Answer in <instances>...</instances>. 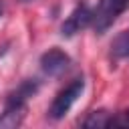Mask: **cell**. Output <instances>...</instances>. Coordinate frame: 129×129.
<instances>
[{
    "label": "cell",
    "mask_w": 129,
    "mask_h": 129,
    "mask_svg": "<svg viewBox=\"0 0 129 129\" xmlns=\"http://www.w3.org/2000/svg\"><path fill=\"white\" fill-rule=\"evenodd\" d=\"M111 54L115 58H127L129 56V30H123L111 44Z\"/></svg>",
    "instance_id": "obj_6"
},
{
    "label": "cell",
    "mask_w": 129,
    "mask_h": 129,
    "mask_svg": "<svg viewBox=\"0 0 129 129\" xmlns=\"http://www.w3.org/2000/svg\"><path fill=\"white\" fill-rule=\"evenodd\" d=\"M127 8H129V0H99L97 6L93 8V18H91L93 30L97 34L107 32Z\"/></svg>",
    "instance_id": "obj_2"
},
{
    "label": "cell",
    "mask_w": 129,
    "mask_h": 129,
    "mask_svg": "<svg viewBox=\"0 0 129 129\" xmlns=\"http://www.w3.org/2000/svg\"><path fill=\"white\" fill-rule=\"evenodd\" d=\"M85 91V79L79 77V79H73L64 89H60L56 93V97L52 99L50 107H48V117L52 121H60L69 111L71 107L77 103V99L81 97V93Z\"/></svg>",
    "instance_id": "obj_3"
},
{
    "label": "cell",
    "mask_w": 129,
    "mask_h": 129,
    "mask_svg": "<svg viewBox=\"0 0 129 129\" xmlns=\"http://www.w3.org/2000/svg\"><path fill=\"white\" fill-rule=\"evenodd\" d=\"M40 89V83L36 79H24L12 93H8L6 103H4V111L0 113V127L2 129H14L20 127L26 115V103L30 97L36 95V91Z\"/></svg>",
    "instance_id": "obj_1"
},
{
    "label": "cell",
    "mask_w": 129,
    "mask_h": 129,
    "mask_svg": "<svg viewBox=\"0 0 129 129\" xmlns=\"http://www.w3.org/2000/svg\"><path fill=\"white\" fill-rule=\"evenodd\" d=\"M91 18H93V8L89 6L87 0H79L77 6L71 10V14L62 20V24H60V36L71 38V36L79 34L81 30H85L87 26H91Z\"/></svg>",
    "instance_id": "obj_4"
},
{
    "label": "cell",
    "mask_w": 129,
    "mask_h": 129,
    "mask_svg": "<svg viewBox=\"0 0 129 129\" xmlns=\"http://www.w3.org/2000/svg\"><path fill=\"white\" fill-rule=\"evenodd\" d=\"M2 14H4V2L0 0V16H2Z\"/></svg>",
    "instance_id": "obj_9"
},
{
    "label": "cell",
    "mask_w": 129,
    "mask_h": 129,
    "mask_svg": "<svg viewBox=\"0 0 129 129\" xmlns=\"http://www.w3.org/2000/svg\"><path fill=\"white\" fill-rule=\"evenodd\" d=\"M109 117H111L109 111L99 109V111L89 113V115L81 121V125H83V127H107V125H109Z\"/></svg>",
    "instance_id": "obj_7"
},
{
    "label": "cell",
    "mask_w": 129,
    "mask_h": 129,
    "mask_svg": "<svg viewBox=\"0 0 129 129\" xmlns=\"http://www.w3.org/2000/svg\"><path fill=\"white\" fill-rule=\"evenodd\" d=\"M20 4H28V2H34V0H18Z\"/></svg>",
    "instance_id": "obj_10"
},
{
    "label": "cell",
    "mask_w": 129,
    "mask_h": 129,
    "mask_svg": "<svg viewBox=\"0 0 129 129\" xmlns=\"http://www.w3.org/2000/svg\"><path fill=\"white\" fill-rule=\"evenodd\" d=\"M107 127H121V129H129V109H123L115 115L109 117V125Z\"/></svg>",
    "instance_id": "obj_8"
},
{
    "label": "cell",
    "mask_w": 129,
    "mask_h": 129,
    "mask_svg": "<svg viewBox=\"0 0 129 129\" xmlns=\"http://www.w3.org/2000/svg\"><path fill=\"white\" fill-rule=\"evenodd\" d=\"M69 67H71V56L62 48L52 46L40 56V69L46 77H60L62 73L69 71Z\"/></svg>",
    "instance_id": "obj_5"
}]
</instances>
